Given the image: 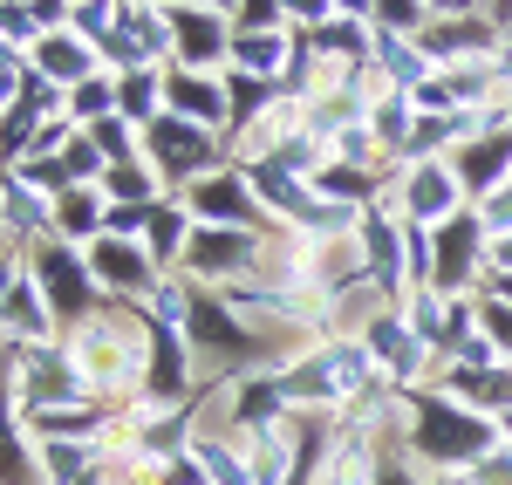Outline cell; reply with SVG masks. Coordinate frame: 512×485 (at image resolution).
<instances>
[{"instance_id":"obj_32","label":"cell","mask_w":512,"mask_h":485,"mask_svg":"<svg viewBox=\"0 0 512 485\" xmlns=\"http://www.w3.org/2000/svg\"><path fill=\"white\" fill-rule=\"evenodd\" d=\"M369 21H376V28H390V35H424L431 7H424V0H376V7H369Z\"/></svg>"},{"instance_id":"obj_17","label":"cell","mask_w":512,"mask_h":485,"mask_svg":"<svg viewBox=\"0 0 512 485\" xmlns=\"http://www.w3.org/2000/svg\"><path fill=\"white\" fill-rule=\"evenodd\" d=\"M28 69H35L41 82H55V89L69 96L76 82L103 76V55H96V41H82L76 28H48V35L35 41V55H28Z\"/></svg>"},{"instance_id":"obj_15","label":"cell","mask_w":512,"mask_h":485,"mask_svg":"<svg viewBox=\"0 0 512 485\" xmlns=\"http://www.w3.org/2000/svg\"><path fill=\"white\" fill-rule=\"evenodd\" d=\"M164 110L185 123H205V130H219L226 137V123H233V96H226V76H198V69H164Z\"/></svg>"},{"instance_id":"obj_24","label":"cell","mask_w":512,"mask_h":485,"mask_svg":"<svg viewBox=\"0 0 512 485\" xmlns=\"http://www.w3.org/2000/svg\"><path fill=\"white\" fill-rule=\"evenodd\" d=\"M315 55L321 62H369V55H376V21H362V14H335V21H328V28H315Z\"/></svg>"},{"instance_id":"obj_45","label":"cell","mask_w":512,"mask_h":485,"mask_svg":"<svg viewBox=\"0 0 512 485\" xmlns=\"http://www.w3.org/2000/svg\"><path fill=\"white\" fill-rule=\"evenodd\" d=\"M492 69H499V82H506V89H512V35L499 41V48H492Z\"/></svg>"},{"instance_id":"obj_33","label":"cell","mask_w":512,"mask_h":485,"mask_svg":"<svg viewBox=\"0 0 512 485\" xmlns=\"http://www.w3.org/2000/svg\"><path fill=\"white\" fill-rule=\"evenodd\" d=\"M62 171H69V185H103V171H110V164H103V151H96V144H89V130H82L76 144L62 151Z\"/></svg>"},{"instance_id":"obj_37","label":"cell","mask_w":512,"mask_h":485,"mask_svg":"<svg viewBox=\"0 0 512 485\" xmlns=\"http://www.w3.org/2000/svg\"><path fill=\"white\" fill-rule=\"evenodd\" d=\"M472 212H478V226H485L492 240H506V233H512V178L499 185V192H492V199H478Z\"/></svg>"},{"instance_id":"obj_47","label":"cell","mask_w":512,"mask_h":485,"mask_svg":"<svg viewBox=\"0 0 512 485\" xmlns=\"http://www.w3.org/2000/svg\"><path fill=\"white\" fill-rule=\"evenodd\" d=\"M192 7H205V14H226V21H239V0H192Z\"/></svg>"},{"instance_id":"obj_14","label":"cell","mask_w":512,"mask_h":485,"mask_svg":"<svg viewBox=\"0 0 512 485\" xmlns=\"http://www.w3.org/2000/svg\"><path fill=\"white\" fill-rule=\"evenodd\" d=\"M499 41H506V28L492 14H451V21H424L417 48L431 55V69H458V62H492Z\"/></svg>"},{"instance_id":"obj_42","label":"cell","mask_w":512,"mask_h":485,"mask_svg":"<svg viewBox=\"0 0 512 485\" xmlns=\"http://www.w3.org/2000/svg\"><path fill=\"white\" fill-rule=\"evenodd\" d=\"M485 274H512V233H506V240H492V253H485Z\"/></svg>"},{"instance_id":"obj_16","label":"cell","mask_w":512,"mask_h":485,"mask_svg":"<svg viewBox=\"0 0 512 485\" xmlns=\"http://www.w3.org/2000/svg\"><path fill=\"white\" fill-rule=\"evenodd\" d=\"M41 342H62V322H55L48 294L35 287V274H21L0 301V349H41Z\"/></svg>"},{"instance_id":"obj_8","label":"cell","mask_w":512,"mask_h":485,"mask_svg":"<svg viewBox=\"0 0 512 485\" xmlns=\"http://www.w3.org/2000/svg\"><path fill=\"white\" fill-rule=\"evenodd\" d=\"M28 274H35V287L48 294V308H55L62 328H76L82 315L103 308V287H96V274H89V253L69 246V240H41L35 253H28Z\"/></svg>"},{"instance_id":"obj_26","label":"cell","mask_w":512,"mask_h":485,"mask_svg":"<svg viewBox=\"0 0 512 485\" xmlns=\"http://www.w3.org/2000/svg\"><path fill=\"white\" fill-rule=\"evenodd\" d=\"M103 199L110 205H158V199H171V185L158 178L151 158H130V164H110L103 171Z\"/></svg>"},{"instance_id":"obj_41","label":"cell","mask_w":512,"mask_h":485,"mask_svg":"<svg viewBox=\"0 0 512 485\" xmlns=\"http://www.w3.org/2000/svg\"><path fill=\"white\" fill-rule=\"evenodd\" d=\"M431 7V21H451V14H485L478 0H424Z\"/></svg>"},{"instance_id":"obj_30","label":"cell","mask_w":512,"mask_h":485,"mask_svg":"<svg viewBox=\"0 0 512 485\" xmlns=\"http://www.w3.org/2000/svg\"><path fill=\"white\" fill-rule=\"evenodd\" d=\"M62 110H69V123H76V130H89V123H103V117H117V76L103 69V76L76 82V89L62 96Z\"/></svg>"},{"instance_id":"obj_44","label":"cell","mask_w":512,"mask_h":485,"mask_svg":"<svg viewBox=\"0 0 512 485\" xmlns=\"http://www.w3.org/2000/svg\"><path fill=\"white\" fill-rule=\"evenodd\" d=\"M478 294H492V301H506V308H512V274H485Z\"/></svg>"},{"instance_id":"obj_39","label":"cell","mask_w":512,"mask_h":485,"mask_svg":"<svg viewBox=\"0 0 512 485\" xmlns=\"http://www.w3.org/2000/svg\"><path fill=\"white\" fill-rule=\"evenodd\" d=\"M144 226H151V205H110V226H103V233H117V240H144Z\"/></svg>"},{"instance_id":"obj_22","label":"cell","mask_w":512,"mask_h":485,"mask_svg":"<svg viewBox=\"0 0 512 485\" xmlns=\"http://www.w3.org/2000/svg\"><path fill=\"white\" fill-rule=\"evenodd\" d=\"M103 226H110V199H103V185H69V192L55 199V240L89 246V240H103Z\"/></svg>"},{"instance_id":"obj_29","label":"cell","mask_w":512,"mask_h":485,"mask_svg":"<svg viewBox=\"0 0 512 485\" xmlns=\"http://www.w3.org/2000/svg\"><path fill=\"white\" fill-rule=\"evenodd\" d=\"M192 308H198V287L185 281V274H164V281L144 294V322H151V328H185V322H192Z\"/></svg>"},{"instance_id":"obj_40","label":"cell","mask_w":512,"mask_h":485,"mask_svg":"<svg viewBox=\"0 0 512 485\" xmlns=\"http://www.w3.org/2000/svg\"><path fill=\"white\" fill-rule=\"evenodd\" d=\"M376 485H424V472H417L410 458H390V465H383V479H376Z\"/></svg>"},{"instance_id":"obj_13","label":"cell","mask_w":512,"mask_h":485,"mask_svg":"<svg viewBox=\"0 0 512 485\" xmlns=\"http://www.w3.org/2000/svg\"><path fill=\"white\" fill-rule=\"evenodd\" d=\"M485 253H492V233L478 226V212H458L451 226H437V287L444 294H478L485 287Z\"/></svg>"},{"instance_id":"obj_20","label":"cell","mask_w":512,"mask_h":485,"mask_svg":"<svg viewBox=\"0 0 512 485\" xmlns=\"http://www.w3.org/2000/svg\"><path fill=\"white\" fill-rule=\"evenodd\" d=\"M369 69L383 89H424L437 76L431 55L417 48V35H390V28H376V55H369Z\"/></svg>"},{"instance_id":"obj_48","label":"cell","mask_w":512,"mask_h":485,"mask_svg":"<svg viewBox=\"0 0 512 485\" xmlns=\"http://www.w3.org/2000/svg\"><path fill=\"white\" fill-rule=\"evenodd\" d=\"M424 485H465V472H424Z\"/></svg>"},{"instance_id":"obj_27","label":"cell","mask_w":512,"mask_h":485,"mask_svg":"<svg viewBox=\"0 0 512 485\" xmlns=\"http://www.w3.org/2000/svg\"><path fill=\"white\" fill-rule=\"evenodd\" d=\"M117 117L137 123V130H151L164 117V69H130V76H117Z\"/></svg>"},{"instance_id":"obj_18","label":"cell","mask_w":512,"mask_h":485,"mask_svg":"<svg viewBox=\"0 0 512 485\" xmlns=\"http://www.w3.org/2000/svg\"><path fill=\"white\" fill-rule=\"evenodd\" d=\"M451 178L465 185V199H492L499 185L512 178V130H485V137H472V144H458L451 151Z\"/></svg>"},{"instance_id":"obj_4","label":"cell","mask_w":512,"mask_h":485,"mask_svg":"<svg viewBox=\"0 0 512 485\" xmlns=\"http://www.w3.org/2000/svg\"><path fill=\"white\" fill-rule=\"evenodd\" d=\"M362 349H369V363H376V376H383V390H396V397H417V390L437 383V349L403 322L396 301L362 328Z\"/></svg>"},{"instance_id":"obj_1","label":"cell","mask_w":512,"mask_h":485,"mask_svg":"<svg viewBox=\"0 0 512 485\" xmlns=\"http://www.w3.org/2000/svg\"><path fill=\"white\" fill-rule=\"evenodd\" d=\"M151 342H158V328L144 322V308H123V301H103L96 315H82L76 328H62V349L76 356V369L89 376V390L110 410H130L144 397Z\"/></svg>"},{"instance_id":"obj_21","label":"cell","mask_w":512,"mask_h":485,"mask_svg":"<svg viewBox=\"0 0 512 485\" xmlns=\"http://www.w3.org/2000/svg\"><path fill=\"white\" fill-rule=\"evenodd\" d=\"M192 233H198V219L185 212V199L171 192V199H158V205H151V226H144V253L158 260L164 274H178V260H185Z\"/></svg>"},{"instance_id":"obj_10","label":"cell","mask_w":512,"mask_h":485,"mask_svg":"<svg viewBox=\"0 0 512 485\" xmlns=\"http://www.w3.org/2000/svg\"><path fill=\"white\" fill-rule=\"evenodd\" d=\"M82 253H89V274H96V287H103V301H123V308H144V294L164 281V267L144 253V240L103 233V240H89Z\"/></svg>"},{"instance_id":"obj_46","label":"cell","mask_w":512,"mask_h":485,"mask_svg":"<svg viewBox=\"0 0 512 485\" xmlns=\"http://www.w3.org/2000/svg\"><path fill=\"white\" fill-rule=\"evenodd\" d=\"M478 7H485V14H492V21H499V28L512 35V0H478Z\"/></svg>"},{"instance_id":"obj_11","label":"cell","mask_w":512,"mask_h":485,"mask_svg":"<svg viewBox=\"0 0 512 485\" xmlns=\"http://www.w3.org/2000/svg\"><path fill=\"white\" fill-rule=\"evenodd\" d=\"M171 62L198 69V76H226L233 69V21L205 14V7H171Z\"/></svg>"},{"instance_id":"obj_51","label":"cell","mask_w":512,"mask_h":485,"mask_svg":"<svg viewBox=\"0 0 512 485\" xmlns=\"http://www.w3.org/2000/svg\"><path fill=\"white\" fill-rule=\"evenodd\" d=\"M144 7H164V14H171V7H185V0H144Z\"/></svg>"},{"instance_id":"obj_6","label":"cell","mask_w":512,"mask_h":485,"mask_svg":"<svg viewBox=\"0 0 512 485\" xmlns=\"http://www.w3.org/2000/svg\"><path fill=\"white\" fill-rule=\"evenodd\" d=\"M267 240H274V233H253V226H198L192 246H185V260H178V274H185L198 294H226L233 281H246V274L260 267Z\"/></svg>"},{"instance_id":"obj_35","label":"cell","mask_w":512,"mask_h":485,"mask_svg":"<svg viewBox=\"0 0 512 485\" xmlns=\"http://www.w3.org/2000/svg\"><path fill=\"white\" fill-rule=\"evenodd\" d=\"M280 14H287L294 35H315V28H328L342 7H335V0H280Z\"/></svg>"},{"instance_id":"obj_36","label":"cell","mask_w":512,"mask_h":485,"mask_svg":"<svg viewBox=\"0 0 512 485\" xmlns=\"http://www.w3.org/2000/svg\"><path fill=\"white\" fill-rule=\"evenodd\" d=\"M76 137H82V130L69 123V110H62V117H48V123L35 130V151H28V158H41V164H48V158H62V151H69Z\"/></svg>"},{"instance_id":"obj_34","label":"cell","mask_w":512,"mask_h":485,"mask_svg":"<svg viewBox=\"0 0 512 485\" xmlns=\"http://www.w3.org/2000/svg\"><path fill=\"white\" fill-rule=\"evenodd\" d=\"M478 328H485V342L499 349V363H512V308H506V301L478 294Z\"/></svg>"},{"instance_id":"obj_12","label":"cell","mask_w":512,"mask_h":485,"mask_svg":"<svg viewBox=\"0 0 512 485\" xmlns=\"http://www.w3.org/2000/svg\"><path fill=\"white\" fill-rule=\"evenodd\" d=\"M41 240H55V199L21 171H0V246L28 260Z\"/></svg>"},{"instance_id":"obj_43","label":"cell","mask_w":512,"mask_h":485,"mask_svg":"<svg viewBox=\"0 0 512 485\" xmlns=\"http://www.w3.org/2000/svg\"><path fill=\"white\" fill-rule=\"evenodd\" d=\"M21 274H28V260L21 253H0V301H7V287L21 281Z\"/></svg>"},{"instance_id":"obj_3","label":"cell","mask_w":512,"mask_h":485,"mask_svg":"<svg viewBox=\"0 0 512 485\" xmlns=\"http://www.w3.org/2000/svg\"><path fill=\"white\" fill-rule=\"evenodd\" d=\"M7 390H14V410H21V417L69 410V404H103L62 342H41V349H7Z\"/></svg>"},{"instance_id":"obj_23","label":"cell","mask_w":512,"mask_h":485,"mask_svg":"<svg viewBox=\"0 0 512 485\" xmlns=\"http://www.w3.org/2000/svg\"><path fill=\"white\" fill-rule=\"evenodd\" d=\"M287 48H294V28H233V69L239 76H260V82H280Z\"/></svg>"},{"instance_id":"obj_50","label":"cell","mask_w":512,"mask_h":485,"mask_svg":"<svg viewBox=\"0 0 512 485\" xmlns=\"http://www.w3.org/2000/svg\"><path fill=\"white\" fill-rule=\"evenodd\" d=\"M499 445L512 451V410H499Z\"/></svg>"},{"instance_id":"obj_2","label":"cell","mask_w":512,"mask_h":485,"mask_svg":"<svg viewBox=\"0 0 512 485\" xmlns=\"http://www.w3.org/2000/svg\"><path fill=\"white\" fill-rule=\"evenodd\" d=\"M492 445H499V417H478L437 390L403 397V458L417 472H472Z\"/></svg>"},{"instance_id":"obj_7","label":"cell","mask_w":512,"mask_h":485,"mask_svg":"<svg viewBox=\"0 0 512 485\" xmlns=\"http://www.w3.org/2000/svg\"><path fill=\"white\" fill-rule=\"evenodd\" d=\"M144 158L158 164V178L171 185V192H185V185L205 178V171L233 164V151H226V137H219V130L185 123V117H171V110H164V117L144 130Z\"/></svg>"},{"instance_id":"obj_5","label":"cell","mask_w":512,"mask_h":485,"mask_svg":"<svg viewBox=\"0 0 512 485\" xmlns=\"http://www.w3.org/2000/svg\"><path fill=\"white\" fill-rule=\"evenodd\" d=\"M383 205H390L403 226H424V233H437V226H451L458 212H472V199H465V185L451 178V158H417V164H396L390 192H383Z\"/></svg>"},{"instance_id":"obj_25","label":"cell","mask_w":512,"mask_h":485,"mask_svg":"<svg viewBox=\"0 0 512 485\" xmlns=\"http://www.w3.org/2000/svg\"><path fill=\"white\" fill-rule=\"evenodd\" d=\"M369 130H376L383 158H403V151H410V130H417V103H410V89H383V96L369 103Z\"/></svg>"},{"instance_id":"obj_52","label":"cell","mask_w":512,"mask_h":485,"mask_svg":"<svg viewBox=\"0 0 512 485\" xmlns=\"http://www.w3.org/2000/svg\"><path fill=\"white\" fill-rule=\"evenodd\" d=\"M0 253H7V246H0Z\"/></svg>"},{"instance_id":"obj_31","label":"cell","mask_w":512,"mask_h":485,"mask_svg":"<svg viewBox=\"0 0 512 485\" xmlns=\"http://www.w3.org/2000/svg\"><path fill=\"white\" fill-rule=\"evenodd\" d=\"M89 144L103 151V164H130V158H144V130H137V123H123V117L89 123Z\"/></svg>"},{"instance_id":"obj_19","label":"cell","mask_w":512,"mask_h":485,"mask_svg":"<svg viewBox=\"0 0 512 485\" xmlns=\"http://www.w3.org/2000/svg\"><path fill=\"white\" fill-rule=\"evenodd\" d=\"M117 445H76V438H28V458H35L41 485H76L89 472H103V458Z\"/></svg>"},{"instance_id":"obj_49","label":"cell","mask_w":512,"mask_h":485,"mask_svg":"<svg viewBox=\"0 0 512 485\" xmlns=\"http://www.w3.org/2000/svg\"><path fill=\"white\" fill-rule=\"evenodd\" d=\"M335 7H342V14H362V21H369V7H376V0H335Z\"/></svg>"},{"instance_id":"obj_38","label":"cell","mask_w":512,"mask_h":485,"mask_svg":"<svg viewBox=\"0 0 512 485\" xmlns=\"http://www.w3.org/2000/svg\"><path fill=\"white\" fill-rule=\"evenodd\" d=\"M465 485H512V451L492 445V451L472 465V472H465Z\"/></svg>"},{"instance_id":"obj_9","label":"cell","mask_w":512,"mask_h":485,"mask_svg":"<svg viewBox=\"0 0 512 485\" xmlns=\"http://www.w3.org/2000/svg\"><path fill=\"white\" fill-rule=\"evenodd\" d=\"M185 212H192L198 226H253V233H274V219H267V205L253 192V178L239 171V164H219V171H205L198 185L178 192Z\"/></svg>"},{"instance_id":"obj_28","label":"cell","mask_w":512,"mask_h":485,"mask_svg":"<svg viewBox=\"0 0 512 485\" xmlns=\"http://www.w3.org/2000/svg\"><path fill=\"white\" fill-rule=\"evenodd\" d=\"M226 96H233V123H226V137H239V130H253V123L274 110L280 96V82H260V76H239V69H226Z\"/></svg>"}]
</instances>
